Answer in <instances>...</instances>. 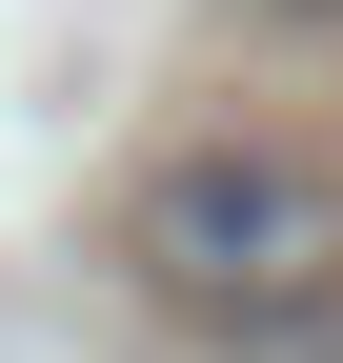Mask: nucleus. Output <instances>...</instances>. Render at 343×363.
<instances>
[{
  "mask_svg": "<svg viewBox=\"0 0 343 363\" xmlns=\"http://www.w3.org/2000/svg\"><path fill=\"white\" fill-rule=\"evenodd\" d=\"M142 283L182 303V323H242V343H263L283 303L343 283V182L283 162V142H182L142 182Z\"/></svg>",
  "mask_w": 343,
  "mask_h": 363,
  "instance_id": "1",
  "label": "nucleus"
},
{
  "mask_svg": "<svg viewBox=\"0 0 343 363\" xmlns=\"http://www.w3.org/2000/svg\"><path fill=\"white\" fill-rule=\"evenodd\" d=\"M263 363H343V283H323V303H283V323H263Z\"/></svg>",
  "mask_w": 343,
  "mask_h": 363,
  "instance_id": "2",
  "label": "nucleus"
}]
</instances>
